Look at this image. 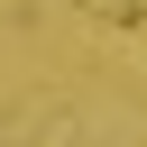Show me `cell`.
<instances>
[{"label":"cell","mask_w":147,"mask_h":147,"mask_svg":"<svg viewBox=\"0 0 147 147\" xmlns=\"http://www.w3.org/2000/svg\"><path fill=\"white\" fill-rule=\"evenodd\" d=\"M101 9H110V18H147V0H101Z\"/></svg>","instance_id":"cell-1"}]
</instances>
